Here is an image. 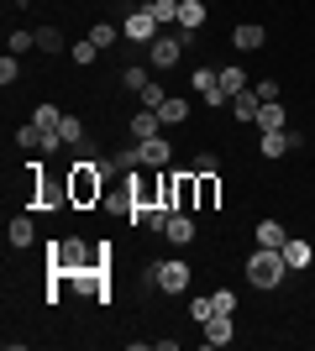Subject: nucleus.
I'll return each mask as SVG.
<instances>
[{"instance_id":"obj_39","label":"nucleus","mask_w":315,"mask_h":351,"mask_svg":"<svg viewBox=\"0 0 315 351\" xmlns=\"http://www.w3.org/2000/svg\"><path fill=\"white\" fill-rule=\"evenodd\" d=\"M189 84H195V89H200V95H205V89H210V84H215V69H195V79H189Z\"/></svg>"},{"instance_id":"obj_35","label":"nucleus","mask_w":315,"mask_h":351,"mask_svg":"<svg viewBox=\"0 0 315 351\" xmlns=\"http://www.w3.org/2000/svg\"><path fill=\"white\" fill-rule=\"evenodd\" d=\"M189 315H195V325H205L210 315H215V299H210V293H205V299H195V304H189Z\"/></svg>"},{"instance_id":"obj_8","label":"nucleus","mask_w":315,"mask_h":351,"mask_svg":"<svg viewBox=\"0 0 315 351\" xmlns=\"http://www.w3.org/2000/svg\"><path fill=\"white\" fill-rule=\"evenodd\" d=\"M163 236L174 241V247H189V241H195V220H189V210H168Z\"/></svg>"},{"instance_id":"obj_36","label":"nucleus","mask_w":315,"mask_h":351,"mask_svg":"<svg viewBox=\"0 0 315 351\" xmlns=\"http://www.w3.org/2000/svg\"><path fill=\"white\" fill-rule=\"evenodd\" d=\"M195 173H221V158H215V152H200V158H195Z\"/></svg>"},{"instance_id":"obj_27","label":"nucleus","mask_w":315,"mask_h":351,"mask_svg":"<svg viewBox=\"0 0 315 351\" xmlns=\"http://www.w3.org/2000/svg\"><path fill=\"white\" fill-rule=\"evenodd\" d=\"M32 47H37V32H11L5 53H16V58H21V53H32Z\"/></svg>"},{"instance_id":"obj_4","label":"nucleus","mask_w":315,"mask_h":351,"mask_svg":"<svg viewBox=\"0 0 315 351\" xmlns=\"http://www.w3.org/2000/svg\"><path fill=\"white\" fill-rule=\"evenodd\" d=\"M32 199H37V210H53V205H74V199H69V184H58V178L47 173L43 162H32Z\"/></svg>"},{"instance_id":"obj_37","label":"nucleus","mask_w":315,"mask_h":351,"mask_svg":"<svg viewBox=\"0 0 315 351\" xmlns=\"http://www.w3.org/2000/svg\"><path fill=\"white\" fill-rule=\"evenodd\" d=\"M95 53H100L95 43H74V63H79V69H84V63H95Z\"/></svg>"},{"instance_id":"obj_11","label":"nucleus","mask_w":315,"mask_h":351,"mask_svg":"<svg viewBox=\"0 0 315 351\" xmlns=\"http://www.w3.org/2000/svg\"><path fill=\"white\" fill-rule=\"evenodd\" d=\"M263 43H268V32H263V27H253V21H242V27L231 32V47H237V53H257Z\"/></svg>"},{"instance_id":"obj_13","label":"nucleus","mask_w":315,"mask_h":351,"mask_svg":"<svg viewBox=\"0 0 315 351\" xmlns=\"http://www.w3.org/2000/svg\"><path fill=\"white\" fill-rule=\"evenodd\" d=\"M257 110H263V100H257L253 84L242 89V95H231V116H237V121H253V126H257Z\"/></svg>"},{"instance_id":"obj_38","label":"nucleus","mask_w":315,"mask_h":351,"mask_svg":"<svg viewBox=\"0 0 315 351\" xmlns=\"http://www.w3.org/2000/svg\"><path fill=\"white\" fill-rule=\"evenodd\" d=\"M257 100H263V105H268V100H279V84H273V79H257Z\"/></svg>"},{"instance_id":"obj_16","label":"nucleus","mask_w":315,"mask_h":351,"mask_svg":"<svg viewBox=\"0 0 315 351\" xmlns=\"http://www.w3.org/2000/svg\"><path fill=\"white\" fill-rule=\"evenodd\" d=\"M215 84H221V95H226V105H231V95H242L247 89V73L237 69V63H226L221 73H215Z\"/></svg>"},{"instance_id":"obj_7","label":"nucleus","mask_w":315,"mask_h":351,"mask_svg":"<svg viewBox=\"0 0 315 351\" xmlns=\"http://www.w3.org/2000/svg\"><path fill=\"white\" fill-rule=\"evenodd\" d=\"M200 336H205V346H231V341H237V325H231V315H210V320L200 325Z\"/></svg>"},{"instance_id":"obj_23","label":"nucleus","mask_w":315,"mask_h":351,"mask_svg":"<svg viewBox=\"0 0 315 351\" xmlns=\"http://www.w3.org/2000/svg\"><path fill=\"white\" fill-rule=\"evenodd\" d=\"M215 205H221V178L200 173V210H215Z\"/></svg>"},{"instance_id":"obj_1","label":"nucleus","mask_w":315,"mask_h":351,"mask_svg":"<svg viewBox=\"0 0 315 351\" xmlns=\"http://www.w3.org/2000/svg\"><path fill=\"white\" fill-rule=\"evenodd\" d=\"M284 273H289V263H284V252H279V247H257L253 257H247V283H253V289H263V293L279 289V283H284Z\"/></svg>"},{"instance_id":"obj_24","label":"nucleus","mask_w":315,"mask_h":351,"mask_svg":"<svg viewBox=\"0 0 315 351\" xmlns=\"http://www.w3.org/2000/svg\"><path fill=\"white\" fill-rule=\"evenodd\" d=\"M58 136H63V147H84V121H79V116H63L58 121Z\"/></svg>"},{"instance_id":"obj_17","label":"nucleus","mask_w":315,"mask_h":351,"mask_svg":"<svg viewBox=\"0 0 315 351\" xmlns=\"http://www.w3.org/2000/svg\"><path fill=\"white\" fill-rule=\"evenodd\" d=\"M279 252H284V263H289V267H310V263H315L310 241H300V236H289V241H284Z\"/></svg>"},{"instance_id":"obj_15","label":"nucleus","mask_w":315,"mask_h":351,"mask_svg":"<svg viewBox=\"0 0 315 351\" xmlns=\"http://www.w3.org/2000/svg\"><path fill=\"white\" fill-rule=\"evenodd\" d=\"M158 121H163V126H184V121H189V100H184V95H168V100L158 105Z\"/></svg>"},{"instance_id":"obj_2","label":"nucleus","mask_w":315,"mask_h":351,"mask_svg":"<svg viewBox=\"0 0 315 351\" xmlns=\"http://www.w3.org/2000/svg\"><path fill=\"white\" fill-rule=\"evenodd\" d=\"M69 199H74L79 210H90V205L105 199V173L95 162H74V168H69Z\"/></svg>"},{"instance_id":"obj_3","label":"nucleus","mask_w":315,"mask_h":351,"mask_svg":"<svg viewBox=\"0 0 315 351\" xmlns=\"http://www.w3.org/2000/svg\"><path fill=\"white\" fill-rule=\"evenodd\" d=\"M148 283L158 293H184L189 289V263H184V257H163V263L148 267Z\"/></svg>"},{"instance_id":"obj_19","label":"nucleus","mask_w":315,"mask_h":351,"mask_svg":"<svg viewBox=\"0 0 315 351\" xmlns=\"http://www.w3.org/2000/svg\"><path fill=\"white\" fill-rule=\"evenodd\" d=\"M257 126H263V132H284V126H289V110L279 100H268L263 110H257Z\"/></svg>"},{"instance_id":"obj_6","label":"nucleus","mask_w":315,"mask_h":351,"mask_svg":"<svg viewBox=\"0 0 315 351\" xmlns=\"http://www.w3.org/2000/svg\"><path fill=\"white\" fill-rule=\"evenodd\" d=\"M121 37H132V43H152L158 37V16L148 5H132V16L121 21Z\"/></svg>"},{"instance_id":"obj_29","label":"nucleus","mask_w":315,"mask_h":351,"mask_svg":"<svg viewBox=\"0 0 315 351\" xmlns=\"http://www.w3.org/2000/svg\"><path fill=\"white\" fill-rule=\"evenodd\" d=\"M16 79H21V58L5 53V58H0V84H16Z\"/></svg>"},{"instance_id":"obj_25","label":"nucleus","mask_w":315,"mask_h":351,"mask_svg":"<svg viewBox=\"0 0 315 351\" xmlns=\"http://www.w3.org/2000/svg\"><path fill=\"white\" fill-rule=\"evenodd\" d=\"M148 11L158 16V27H174L179 21V0H148Z\"/></svg>"},{"instance_id":"obj_26","label":"nucleus","mask_w":315,"mask_h":351,"mask_svg":"<svg viewBox=\"0 0 315 351\" xmlns=\"http://www.w3.org/2000/svg\"><path fill=\"white\" fill-rule=\"evenodd\" d=\"M32 121H37V126H43V132H58V121H63V110H58V105H37V110H32Z\"/></svg>"},{"instance_id":"obj_33","label":"nucleus","mask_w":315,"mask_h":351,"mask_svg":"<svg viewBox=\"0 0 315 351\" xmlns=\"http://www.w3.org/2000/svg\"><path fill=\"white\" fill-rule=\"evenodd\" d=\"M121 84H126V89H142V84H152V73L142 69V63H137V69H126V73H121Z\"/></svg>"},{"instance_id":"obj_14","label":"nucleus","mask_w":315,"mask_h":351,"mask_svg":"<svg viewBox=\"0 0 315 351\" xmlns=\"http://www.w3.org/2000/svg\"><path fill=\"white\" fill-rule=\"evenodd\" d=\"M289 147H300V132H263V158H284Z\"/></svg>"},{"instance_id":"obj_21","label":"nucleus","mask_w":315,"mask_h":351,"mask_svg":"<svg viewBox=\"0 0 315 351\" xmlns=\"http://www.w3.org/2000/svg\"><path fill=\"white\" fill-rule=\"evenodd\" d=\"M16 142L27 147V152H47V132L32 121V126H16Z\"/></svg>"},{"instance_id":"obj_32","label":"nucleus","mask_w":315,"mask_h":351,"mask_svg":"<svg viewBox=\"0 0 315 351\" xmlns=\"http://www.w3.org/2000/svg\"><path fill=\"white\" fill-rule=\"evenodd\" d=\"M210 299H215V315H237V293L231 289H215Z\"/></svg>"},{"instance_id":"obj_20","label":"nucleus","mask_w":315,"mask_h":351,"mask_svg":"<svg viewBox=\"0 0 315 351\" xmlns=\"http://www.w3.org/2000/svg\"><path fill=\"white\" fill-rule=\"evenodd\" d=\"M179 27L184 32H200V27H205V0H179Z\"/></svg>"},{"instance_id":"obj_22","label":"nucleus","mask_w":315,"mask_h":351,"mask_svg":"<svg viewBox=\"0 0 315 351\" xmlns=\"http://www.w3.org/2000/svg\"><path fill=\"white\" fill-rule=\"evenodd\" d=\"M289 231L279 226V220H257V247H284Z\"/></svg>"},{"instance_id":"obj_10","label":"nucleus","mask_w":315,"mask_h":351,"mask_svg":"<svg viewBox=\"0 0 315 351\" xmlns=\"http://www.w3.org/2000/svg\"><path fill=\"white\" fill-rule=\"evenodd\" d=\"M137 158H142V168H163L174 152H168V136H148V142H137Z\"/></svg>"},{"instance_id":"obj_18","label":"nucleus","mask_w":315,"mask_h":351,"mask_svg":"<svg viewBox=\"0 0 315 351\" xmlns=\"http://www.w3.org/2000/svg\"><path fill=\"white\" fill-rule=\"evenodd\" d=\"M11 247H32V241H37V220L32 215H11Z\"/></svg>"},{"instance_id":"obj_5","label":"nucleus","mask_w":315,"mask_h":351,"mask_svg":"<svg viewBox=\"0 0 315 351\" xmlns=\"http://www.w3.org/2000/svg\"><path fill=\"white\" fill-rule=\"evenodd\" d=\"M189 43H195V32H184V27H179V37L158 32V37L148 43V63H152V69H174V63H179V53H184Z\"/></svg>"},{"instance_id":"obj_34","label":"nucleus","mask_w":315,"mask_h":351,"mask_svg":"<svg viewBox=\"0 0 315 351\" xmlns=\"http://www.w3.org/2000/svg\"><path fill=\"white\" fill-rule=\"evenodd\" d=\"M116 168H121V173H137V168H142L137 147H121V152H116Z\"/></svg>"},{"instance_id":"obj_9","label":"nucleus","mask_w":315,"mask_h":351,"mask_svg":"<svg viewBox=\"0 0 315 351\" xmlns=\"http://www.w3.org/2000/svg\"><path fill=\"white\" fill-rule=\"evenodd\" d=\"M47 252H53V267H63V273H79V267L90 263L79 241H58V247H47Z\"/></svg>"},{"instance_id":"obj_28","label":"nucleus","mask_w":315,"mask_h":351,"mask_svg":"<svg viewBox=\"0 0 315 351\" xmlns=\"http://www.w3.org/2000/svg\"><path fill=\"white\" fill-rule=\"evenodd\" d=\"M37 47H43V53H63V32L58 27H43V32H37Z\"/></svg>"},{"instance_id":"obj_31","label":"nucleus","mask_w":315,"mask_h":351,"mask_svg":"<svg viewBox=\"0 0 315 351\" xmlns=\"http://www.w3.org/2000/svg\"><path fill=\"white\" fill-rule=\"evenodd\" d=\"M116 37H121V27H110V21H100V27L90 32V43H95V47H110Z\"/></svg>"},{"instance_id":"obj_30","label":"nucleus","mask_w":315,"mask_h":351,"mask_svg":"<svg viewBox=\"0 0 315 351\" xmlns=\"http://www.w3.org/2000/svg\"><path fill=\"white\" fill-rule=\"evenodd\" d=\"M137 100L148 105V110H158V105H163L168 95H163V84H142V89H137Z\"/></svg>"},{"instance_id":"obj_12","label":"nucleus","mask_w":315,"mask_h":351,"mask_svg":"<svg viewBox=\"0 0 315 351\" xmlns=\"http://www.w3.org/2000/svg\"><path fill=\"white\" fill-rule=\"evenodd\" d=\"M148 136H163V121H158V110H137L132 116V142H148Z\"/></svg>"}]
</instances>
